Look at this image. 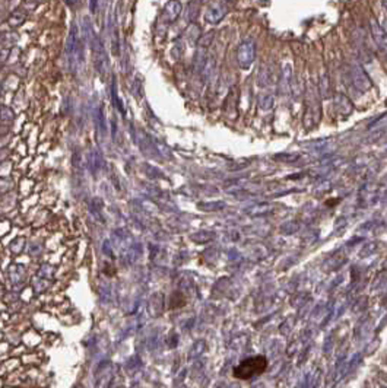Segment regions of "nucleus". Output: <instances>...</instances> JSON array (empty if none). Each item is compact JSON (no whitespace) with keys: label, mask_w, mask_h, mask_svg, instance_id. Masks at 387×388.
I'll use <instances>...</instances> for the list:
<instances>
[{"label":"nucleus","mask_w":387,"mask_h":388,"mask_svg":"<svg viewBox=\"0 0 387 388\" xmlns=\"http://www.w3.org/2000/svg\"><path fill=\"white\" fill-rule=\"evenodd\" d=\"M268 368V361L265 356L262 355H256V356H250L247 359H244L243 362H240L235 368L232 375L237 380L241 381H249L253 380L259 375H262Z\"/></svg>","instance_id":"1"},{"label":"nucleus","mask_w":387,"mask_h":388,"mask_svg":"<svg viewBox=\"0 0 387 388\" xmlns=\"http://www.w3.org/2000/svg\"><path fill=\"white\" fill-rule=\"evenodd\" d=\"M254 55H256V45L253 41L250 39H246L240 44L238 47V63L243 66V67H249L253 60H254Z\"/></svg>","instance_id":"2"},{"label":"nucleus","mask_w":387,"mask_h":388,"mask_svg":"<svg viewBox=\"0 0 387 388\" xmlns=\"http://www.w3.org/2000/svg\"><path fill=\"white\" fill-rule=\"evenodd\" d=\"M181 12H183V4L180 3V0H170L162 9L161 19L165 23H173L180 18Z\"/></svg>","instance_id":"3"},{"label":"nucleus","mask_w":387,"mask_h":388,"mask_svg":"<svg viewBox=\"0 0 387 388\" xmlns=\"http://www.w3.org/2000/svg\"><path fill=\"white\" fill-rule=\"evenodd\" d=\"M228 13V7L222 3H216L208 7L206 13H205V20L211 25H216L219 23Z\"/></svg>","instance_id":"4"},{"label":"nucleus","mask_w":387,"mask_h":388,"mask_svg":"<svg viewBox=\"0 0 387 388\" xmlns=\"http://www.w3.org/2000/svg\"><path fill=\"white\" fill-rule=\"evenodd\" d=\"M370 29H371V34L374 37V41L377 42V45L385 50L387 53V31L377 22V19L371 18L370 20Z\"/></svg>","instance_id":"5"},{"label":"nucleus","mask_w":387,"mask_h":388,"mask_svg":"<svg viewBox=\"0 0 387 388\" xmlns=\"http://www.w3.org/2000/svg\"><path fill=\"white\" fill-rule=\"evenodd\" d=\"M25 20H26V12L22 7L15 9L6 19V22L10 28H19L20 25L25 23Z\"/></svg>","instance_id":"6"},{"label":"nucleus","mask_w":387,"mask_h":388,"mask_svg":"<svg viewBox=\"0 0 387 388\" xmlns=\"http://www.w3.org/2000/svg\"><path fill=\"white\" fill-rule=\"evenodd\" d=\"M200 13V1L199 0H192L187 3L186 6V19L189 22H196V19L199 18Z\"/></svg>","instance_id":"7"},{"label":"nucleus","mask_w":387,"mask_h":388,"mask_svg":"<svg viewBox=\"0 0 387 388\" xmlns=\"http://www.w3.org/2000/svg\"><path fill=\"white\" fill-rule=\"evenodd\" d=\"M200 34H202L200 26L196 22H190L189 26L186 28V37L192 41H197L200 38Z\"/></svg>","instance_id":"8"},{"label":"nucleus","mask_w":387,"mask_h":388,"mask_svg":"<svg viewBox=\"0 0 387 388\" xmlns=\"http://www.w3.org/2000/svg\"><path fill=\"white\" fill-rule=\"evenodd\" d=\"M37 6H38V0H23V3H22V9L28 13V12H32V10H35L37 9Z\"/></svg>","instance_id":"9"},{"label":"nucleus","mask_w":387,"mask_h":388,"mask_svg":"<svg viewBox=\"0 0 387 388\" xmlns=\"http://www.w3.org/2000/svg\"><path fill=\"white\" fill-rule=\"evenodd\" d=\"M16 39H18L16 34H9V32H6V34L1 35L0 42H3V44H6V45H10V44H13Z\"/></svg>","instance_id":"10"},{"label":"nucleus","mask_w":387,"mask_h":388,"mask_svg":"<svg viewBox=\"0 0 387 388\" xmlns=\"http://www.w3.org/2000/svg\"><path fill=\"white\" fill-rule=\"evenodd\" d=\"M212 38H213V31H211V32H208L205 37H202V38H200V44H203V45H208V44L212 41Z\"/></svg>","instance_id":"11"},{"label":"nucleus","mask_w":387,"mask_h":388,"mask_svg":"<svg viewBox=\"0 0 387 388\" xmlns=\"http://www.w3.org/2000/svg\"><path fill=\"white\" fill-rule=\"evenodd\" d=\"M355 79H357V83H358L360 86H364V85H366V76H364V74H363L360 70L357 72V76H355Z\"/></svg>","instance_id":"12"},{"label":"nucleus","mask_w":387,"mask_h":388,"mask_svg":"<svg viewBox=\"0 0 387 388\" xmlns=\"http://www.w3.org/2000/svg\"><path fill=\"white\" fill-rule=\"evenodd\" d=\"M89 9H91V13L94 15L98 9V0H91L89 1Z\"/></svg>","instance_id":"13"},{"label":"nucleus","mask_w":387,"mask_h":388,"mask_svg":"<svg viewBox=\"0 0 387 388\" xmlns=\"http://www.w3.org/2000/svg\"><path fill=\"white\" fill-rule=\"evenodd\" d=\"M6 55H7V51H6V50H3V48H0V60L6 58Z\"/></svg>","instance_id":"14"},{"label":"nucleus","mask_w":387,"mask_h":388,"mask_svg":"<svg viewBox=\"0 0 387 388\" xmlns=\"http://www.w3.org/2000/svg\"><path fill=\"white\" fill-rule=\"evenodd\" d=\"M77 1H79V0H66V3H67L69 6H75Z\"/></svg>","instance_id":"15"},{"label":"nucleus","mask_w":387,"mask_h":388,"mask_svg":"<svg viewBox=\"0 0 387 388\" xmlns=\"http://www.w3.org/2000/svg\"><path fill=\"white\" fill-rule=\"evenodd\" d=\"M3 20H4V16H3V12L0 10V23H3Z\"/></svg>","instance_id":"16"},{"label":"nucleus","mask_w":387,"mask_h":388,"mask_svg":"<svg viewBox=\"0 0 387 388\" xmlns=\"http://www.w3.org/2000/svg\"><path fill=\"white\" fill-rule=\"evenodd\" d=\"M382 3H383V7L386 9V12H387V0H382Z\"/></svg>","instance_id":"17"},{"label":"nucleus","mask_w":387,"mask_h":388,"mask_svg":"<svg viewBox=\"0 0 387 388\" xmlns=\"http://www.w3.org/2000/svg\"><path fill=\"white\" fill-rule=\"evenodd\" d=\"M385 29H386V31H387V20H386V26H385Z\"/></svg>","instance_id":"18"}]
</instances>
